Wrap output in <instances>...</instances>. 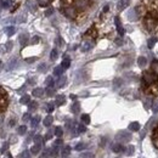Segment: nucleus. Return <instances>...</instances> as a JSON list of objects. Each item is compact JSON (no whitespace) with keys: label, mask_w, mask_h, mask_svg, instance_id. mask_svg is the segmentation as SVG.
I'll use <instances>...</instances> for the list:
<instances>
[{"label":"nucleus","mask_w":158,"mask_h":158,"mask_svg":"<svg viewBox=\"0 0 158 158\" xmlns=\"http://www.w3.org/2000/svg\"><path fill=\"white\" fill-rule=\"evenodd\" d=\"M140 10H142V6H141V5H140V6H136V7L130 9V10L128 11V20L133 21V22L138 21L139 19H140V15H141Z\"/></svg>","instance_id":"f257e3e1"},{"label":"nucleus","mask_w":158,"mask_h":158,"mask_svg":"<svg viewBox=\"0 0 158 158\" xmlns=\"http://www.w3.org/2000/svg\"><path fill=\"white\" fill-rule=\"evenodd\" d=\"M156 26H157L156 19L148 14V15L146 16V19H145V27H146L148 31H153V29L156 28Z\"/></svg>","instance_id":"f03ea898"},{"label":"nucleus","mask_w":158,"mask_h":158,"mask_svg":"<svg viewBox=\"0 0 158 158\" xmlns=\"http://www.w3.org/2000/svg\"><path fill=\"white\" fill-rule=\"evenodd\" d=\"M116 139H117V141H119L120 143L122 142H129L131 140V134L129 131L123 130V131H119L118 134L116 135Z\"/></svg>","instance_id":"7ed1b4c3"},{"label":"nucleus","mask_w":158,"mask_h":158,"mask_svg":"<svg viewBox=\"0 0 158 158\" xmlns=\"http://www.w3.org/2000/svg\"><path fill=\"white\" fill-rule=\"evenodd\" d=\"M143 80H145L148 85H151V84H153L155 81L158 80V76H156L153 72H145V73H143Z\"/></svg>","instance_id":"20e7f679"},{"label":"nucleus","mask_w":158,"mask_h":158,"mask_svg":"<svg viewBox=\"0 0 158 158\" xmlns=\"http://www.w3.org/2000/svg\"><path fill=\"white\" fill-rule=\"evenodd\" d=\"M63 14H64L66 17H68V19H74V17L77 16V11H76V9L72 7V6H67V7H64Z\"/></svg>","instance_id":"39448f33"},{"label":"nucleus","mask_w":158,"mask_h":158,"mask_svg":"<svg viewBox=\"0 0 158 158\" xmlns=\"http://www.w3.org/2000/svg\"><path fill=\"white\" fill-rule=\"evenodd\" d=\"M94 46V41L93 40H85L83 44H81V51L83 52H86L89 50H91Z\"/></svg>","instance_id":"423d86ee"},{"label":"nucleus","mask_w":158,"mask_h":158,"mask_svg":"<svg viewBox=\"0 0 158 158\" xmlns=\"http://www.w3.org/2000/svg\"><path fill=\"white\" fill-rule=\"evenodd\" d=\"M130 1L131 0H119L118 4H117V9H118L119 11L124 10L125 7H128V5H130Z\"/></svg>","instance_id":"0eeeda50"},{"label":"nucleus","mask_w":158,"mask_h":158,"mask_svg":"<svg viewBox=\"0 0 158 158\" xmlns=\"http://www.w3.org/2000/svg\"><path fill=\"white\" fill-rule=\"evenodd\" d=\"M114 22H116V27H117L118 34L120 37H123V34H124V28H123V26H122V22L119 20V17H116V19H114Z\"/></svg>","instance_id":"6e6552de"},{"label":"nucleus","mask_w":158,"mask_h":158,"mask_svg":"<svg viewBox=\"0 0 158 158\" xmlns=\"http://www.w3.org/2000/svg\"><path fill=\"white\" fill-rule=\"evenodd\" d=\"M111 148H112V151H113V152H116V153H120V152H123V151H124V147H123V145H122L120 142L113 143Z\"/></svg>","instance_id":"1a4fd4ad"},{"label":"nucleus","mask_w":158,"mask_h":158,"mask_svg":"<svg viewBox=\"0 0 158 158\" xmlns=\"http://www.w3.org/2000/svg\"><path fill=\"white\" fill-rule=\"evenodd\" d=\"M89 4V0H76V6L80 9V10H84Z\"/></svg>","instance_id":"9d476101"},{"label":"nucleus","mask_w":158,"mask_h":158,"mask_svg":"<svg viewBox=\"0 0 158 158\" xmlns=\"http://www.w3.org/2000/svg\"><path fill=\"white\" fill-rule=\"evenodd\" d=\"M44 93H45V90L41 89V88H35V89H33V91H32L33 96H35V98H43Z\"/></svg>","instance_id":"9b49d317"},{"label":"nucleus","mask_w":158,"mask_h":158,"mask_svg":"<svg viewBox=\"0 0 158 158\" xmlns=\"http://www.w3.org/2000/svg\"><path fill=\"white\" fill-rule=\"evenodd\" d=\"M28 39H29L28 34H27V33H22V34L20 35V44L22 45V46L27 45V43H28Z\"/></svg>","instance_id":"f8f14e48"},{"label":"nucleus","mask_w":158,"mask_h":158,"mask_svg":"<svg viewBox=\"0 0 158 158\" xmlns=\"http://www.w3.org/2000/svg\"><path fill=\"white\" fill-rule=\"evenodd\" d=\"M129 130H131V131H139V130H140V124H139V122H131V123L129 124Z\"/></svg>","instance_id":"ddd939ff"},{"label":"nucleus","mask_w":158,"mask_h":158,"mask_svg":"<svg viewBox=\"0 0 158 158\" xmlns=\"http://www.w3.org/2000/svg\"><path fill=\"white\" fill-rule=\"evenodd\" d=\"M40 150H41V145L34 143V145L32 146V148H31V152H32V155H38L40 152Z\"/></svg>","instance_id":"4468645a"},{"label":"nucleus","mask_w":158,"mask_h":158,"mask_svg":"<svg viewBox=\"0 0 158 158\" xmlns=\"http://www.w3.org/2000/svg\"><path fill=\"white\" fill-rule=\"evenodd\" d=\"M15 27L14 26H9V27H6L5 28V33L7 34V37H12L14 34H15Z\"/></svg>","instance_id":"2eb2a0df"},{"label":"nucleus","mask_w":158,"mask_h":158,"mask_svg":"<svg viewBox=\"0 0 158 158\" xmlns=\"http://www.w3.org/2000/svg\"><path fill=\"white\" fill-rule=\"evenodd\" d=\"M64 102H66V98H64V95H57V96H56V101H55V103H56L57 106H62Z\"/></svg>","instance_id":"dca6fc26"},{"label":"nucleus","mask_w":158,"mask_h":158,"mask_svg":"<svg viewBox=\"0 0 158 158\" xmlns=\"http://www.w3.org/2000/svg\"><path fill=\"white\" fill-rule=\"evenodd\" d=\"M63 67L62 66H57V67H55L54 68V76H56V77H61L62 76V73H63Z\"/></svg>","instance_id":"f3484780"},{"label":"nucleus","mask_w":158,"mask_h":158,"mask_svg":"<svg viewBox=\"0 0 158 158\" xmlns=\"http://www.w3.org/2000/svg\"><path fill=\"white\" fill-rule=\"evenodd\" d=\"M52 122H54L52 116H46V117H45V119L43 120V124H44L45 127H50V125L52 124Z\"/></svg>","instance_id":"a211bd4d"},{"label":"nucleus","mask_w":158,"mask_h":158,"mask_svg":"<svg viewBox=\"0 0 158 158\" xmlns=\"http://www.w3.org/2000/svg\"><path fill=\"white\" fill-rule=\"evenodd\" d=\"M50 156L52 158L59 157V146H54V147L50 150Z\"/></svg>","instance_id":"6ab92c4d"},{"label":"nucleus","mask_w":158,"mask_h":158,"mask_svg":"<svg viewBox=\"0 0 158 158\" xmlns=\"http://www.w3.org/2000/svg\"><path fill=\"white\" fill-rule=\"evenodd\" d=\"M71 110H72V112L74 113V114H77V113H79L80 112V105H79V102H74L73 105H72V107H71Z\"/></svg>","instance_id":"aec40b11"},{"label":"nucleus","mask_w":158,"mask_h":158,"mask_svg":"<svg viewBox=\"0 0 158 158\" xmlns=\"http://www.w3.org/2000/svg\"><path fill=\"white\" fill-rule=\"evenodd\" d=\"M69 155H71V147L69 146H64L63 150H62V157L67 158Z\"/></svg>","instance_id":"412c9836"},{"label":"nucleus","mask_w":158,"mask_h":158,"mask_svg":"<svg viewBox=\"0 0 158 158\" xmlns=\"http://www.w3.org/2000/svg\"><path fill=\"white\" fill-rule=\"evenodd\" d=\"M146 63H147V59L146 57H143V56H140L138 59V64H139V67H145L146 66Z\"/></svg>","instance_id":"4be33fe9"},{"label":"nucleus","mask_w":158,"mask_h":158,"mask_svg":"<svg viewBox=\"0 0 158 158\" xmlns=\"http://www.w3.org/2000/svg\"><path fill=\"white\" fill-rule=\"evenodd\" d=\"M40 122V117L39 116H35V117H33V118L31 119V125H32V128H35L38 124H39Z\"/></svg>","instance_id":"5701e85b"},{"label":"nucleus","mask_w":158,"mask_h":158,"mask_svg":"<svg viewBox=\"0 0 158 158\" xmlns=\"http://www.w3.org/2000/svg\"><path fill=\"white\" fill-rule=\"evenodd\" d=\"M20 102L22 105H28V103L31 102V96H29V95H23L20 99Z\"/></svg>","instance_id":"b1692460"},{"label":"nucleus","mask_w":158,"mask_h":158,"mask_svg":"<svg viewBox=\"0 0 158 158\" xmlns=\"http://www.w3.org/2000/svg\"><path fill=\"white\" fill-rule=\"evenodd\" d=\"M151 72H153L156 76H158V61H153L151 64Z\"/></svg>","instance_id":"393cba45"},{"label":"nucleus","mask_w":158,"mask_h":158,"mask_svg":"<svg viewBox=\"0 0 158 158\" xmlns=\"http://www.w3.org/2000/svg\"><path fill=\"white\" fill-rule=\"evenodd\" d=\"M66 81H67V78L66 77H60V79L57 80V88H63L64 86V84H66Z\"/></svg>","instance_id":"a878e982"},{"label":"nucleus","mask_w":158,"mask_h":158,"mask_svg":"<svg viewBox=\"0 0 158 158\" xmlns=\"http://www.w3.org/2000/svg\"><path fill=\"white\" fill-rule=\"evenodd\" d=\"M27 7H28L32 12H35V11H37V7L34 6V2H33L32 0H28V1H27Z\"/></svg>","instance_id":"bb28decb"},{"label":"nucleus","mask_w":158,"mask_h":158,"mask_svg":"<svg viewBox=\"0 0 158 158\" xmlns=\"http://www.w3.org/2000/svg\"><path fill=\"white\" fill-rule=\"evenodd\" d=\"M51 1H52V0H37L38 5H39V6H43V7H46L48 5H50Z\"/></svg>","instance_id":"cd10ccee"},{"label":"nucleus","mask_w":158,"mask_h":158,"mask_svg":"<svg viewBox=\"0 0 158 158\" xmlns=\"http://www.w3.org/2000/svg\"><path fill=\"white\" fill-rule=\"evenodd\" d=\"M80 119H81V122H83L85 125H88V124L90 123V116H89V114H81Z\"/></svg>","instance_id":"c85d7f7f"},{"label":"nucleus","mask_w":158,"mask_h":158,"mask_svg":"<svg viewBox=\"0 0 158 158\" xmlns=\"http://www.w3.org/2000/svg\"><path fill=\"white\" fill-rule=\"evenodd\" d=\"M57 56H59L57 50H56V49H52L51 52H50V60H51V61H55V60L57 59Z\"/></svg>","instance_id":"c756f323"},{"label":"nucleus","mask_w":158,"mask_h":158,"mask_svg":"<svg viewBox=\"0 0 158 158\" xmlns=\"http://www.w3.org/2000/svg\"><path fill=\"white\" fill-rule=\"evenodd\" d=\"M156 43H157V38H150V39L147 40V46H148L150 49H152Z\"/></svg>","instance_id":"7c9ffc66"},{"label":"nucleus","mask_w":158,"mask_h":158,"mask_svg":"<svg viewBox=\"0 0 158 158\" xmlns=\"http://www.w3.org/2000/svg\"><path fill=\"white\" fill-rule=\"evenodd\" d=\"M17 133H19V135H24L27 133V125H21V127H19Z\"/></svg>","instance_id":"2f4dec72"},{"label":"nucleus","mask_w":158,"mask_h":158,"mask_svg":"<svg viewBox=\"0 0 158 158\" xmlns=\"http://www.w3.org/2000/svg\"><path fill=\"white\" fill-rule=\"evenodd\" d=\"M45 84H46V86L52 88V86H54V84H55L54 78H52V77H48V78H46V80H45Z\"/></svg>","instance_id":"473e14b6"},{"label":"nucleus","mask_w":158,"mask_h":158,"mask_svg":"<svg viewBox=\"0 0 158 158\" xmlns=\"http://www.w3.org/2000/svg\"><path fill=\"white\" fill-rule=\"evenodd\" d=\"M0 5H1V7L7 9V7H10V5H11V0H2V1H0Z\"/></svg>","instance_id":"72a5a7b5"},{"label":"nucleus","mask_w":158,"mask_h":158,"mask_svg":"<svg viewBox=\"0 0 158 158\" xmlns=\"http://www.w3.org/2000/svg\"><path fill=\"white\" fill-rule=\"evenodd\" d=\"M31 153H32L31 151H28V150H26V151H23V152L21 153L20 156H19V158H31V156H32Z\"/></svg>","instance_id":"f704fd0d"},{"label":"nucleus","mask_w":158,"mask_h":158,"mask_svg":"<svg viewBox=\"0 0 158 158\" xmlns=\"http://www.w3.org/2000/svg\"><path fill=\"white\" fill-rule=\"evenodd\" d=\"M45 93H46V95H48V96H50V98H51V96H54V95H55V89H54V88L48 86V89L45 90Z\"/></svg>","instance_id":"c9c22d12"},{"label":"nucleus","mask_w":158,"mask_h":158,"mask_svg":"<svg viewBox=\"0 0 158 158\" xmlns=\"http://www.w3.org/2000/svg\"><path fill=\"white\" fill-rule=\"evenodd\" d=\"M37 107H38V103H37L35 101L28 103V110H29V111H34V110H37Z\"/></svg>","instance_id":"e433bc0d"},{"label":"nucleus","mask_w":158,"mask_h":158,"mask_svg":"<svg viewBox=\"0 0 158 158\" xmlns=\"http://www.w3.org/2000/svg\"><path fill=\"white\" fill-rule=\"evenodd\" d=\"M64 69H67V68H69V66H71V61H69V59H64L63 61H62V64H61Z\"/></svg>","instance_id":"4c0bfd02"},{"label":"nucleus","mask_w":158,"mask_h":158,"mask_svg":"<svg viewBox=\"0 0 158 158\" xmlns=\"http://www.w3.org/2000/svg\"><path fill=\"white\" fill-rule=\"evenodd\" d=\"M55 135H56L57 138H61V136L63 135V130H62L61 127H56V128H55Z\"/></svg>","instance_id":"58836bf2"},{"label":"nucleus","mask_w":158,"mask_h":158,"mask_svg":"<svg viewBox=\"0 0 158 158\" xmlns=\"http://www.w3.org/2000/svg\"><path fill=\"white\" fill-rule=\"evenodd\" d=\"M151 108H152V112H153V113H158V101H157V100L152 102Z\"/></svg>","instance_id":"ea45409f"},{"label":"nucleus","mask_w":158,"mask_h":158,"mask_svg":"<svg viewBox=\"0 0 158 158\" xmlns=\"http://www.w3.org/2000/svg\"><path fill=\"white\" fill-rule=\"evenodd\" d=\"M33 140H34V143H38V145H41V143H43V141H44V139H43L41 135H35Z\"/></svg>","instance_id":"a19ab883"},{"label":"nucleus","mask_w":158,"mask_h":158,"mask_svg":"<svg viewBox=\"0 0 158 158\" xmlns=\"http://www.w3.org/2000/svg\"><path fill=\"white\" fill-rule=\"evenodd\" d=\"M86 148V145L84 143V142H79L78 145L76 146V151H83V150H85Z\"/></svg>","instance_id":"79ce46f5"},{"label":"nucleus","mask_w":158,"mask_h":158,"mask_svg":"<svg viewBox=\"0 0 158 158\" xmlns=\"http://www.w3.org/2000/svg\"><path fill=\"white\" fill-rule=\"evenodd\" d=\"M7 148H9V142H4L2 146H1V148H0V152L1 153H5L7 151Z\"/></svg>","instance_id":"37998d69"},{"label":"nucleus","mask_w":158,"mask_h":158,"mask_svg":"<svg viewBox=\"0 0 158 158\" xmlns=\"http://www.w3.org/2000/svg\"><path fill=\"white\" fill-rule=\"evenodd\" d=\"M48 69V66H46V63H40L39 67H38V71L39 72H45Z\"/></svg>","instance_id":"c03bdc74"},{"label":"nucleus","mask_w":158,"mask_h":158,"mask_svg":"<svg viewBox=\"0 0 158 158\" xmlns=\"http://www.w3.org/2000/svg\"><path fill=\"white\" fill-rule=\"evenodd\" d=\"M46 110H48L49 113H51V112L55 110V105H54V103H48V105H46Z\"/></svg>","instance_id":"a18cd8bd"},{"label":"nucleus","mask_w":158,"mask_h":158,"mask_svg":"<svg viewBox=\"0 0 158 158\" xmlns=\"http://www.w3.org/2000/svg\"><path fill=\"white\" fill-rule=\"evenodd\" d=\"M78 131L79 133H85L86 131V127H85V124L83 123V124H79L78 125Z\"/></svg>","instance_id":"49530a36"},{"label":"nucleus","mask_w":158,"mask_h":158,"mask_svg":"<svg viewBox=\"0 0 158 158\" xmlns=\"http://www.w3.org/2000/svg\"><path fill=\"white\" fill-rule=\"evenodd\" d=\"M52 14H54V9H52V7H50V9H48V10L45 11V16H46V17H50Z\"/></svg>","instance_id":"de8ad7c7"},{"label":"nucleus","mask_w":158,"mask_h":158,"mask_svg":"<svg viewBox=\"0 0 158 158\" xmlns=\"http://www.w3.org/2000/svg\"><path fill=\"white\" fill-rule=\"evenodd\" d=\"M81 158H95V156L93 153H90V152H86V153L81 155Z\"/></svg>","instance_id":"09e8293b"},{"label":"nucleus","mask_w":158,"mask_h":158,"mask_svg":"<svg viewBox=\"0 0 158 158\" xmlns=\"http://www.w3.org/2000/svg\"><path fill=\"white\" fill-rule=\"evenodd\" d=\"M134 153V146H129L128 147V151H127V155L128 156H131Z\"/></svg>","instance_id":"8fccbe9b"},{"label":"nucleus","mask_w":158,"mask_h":158,"mask_svg":"<svg viewBox=\"0 0 158 158\" xmlns=\"http://www.w3.org/2000/svg\"><path fill=\"white\" fill-rule=\"evenodd\" d=\"M29 119H31L29 113H24V114H23V117H22V120H23V122H28Z\"/></svg>","instance_id":"3c124183"},{"label":"nucleus","mask_w":158,"mask_h":158,"mask_svg":"<svg viewBox=\"0 0 158 158\" xmlns=\"http://www.w3.org/2000/svg\"><path fill=\"white\" fill-rule=\"evenodd\" d=\"M120 84H122V80H120L119 78L114 80V88H118V86L120 85Z\"/></svg>","instance_id":"603ef678"},{"label":"nucleus","mask_w":158,"mask_h":158,"mask_svg":"<svg viewBox=\"0 0 158 158\" xmlns=\"http://www.w3.org/2000/svg\"><path fill=\"white\" fill-rule=\"evenodd\" d=\"M51 138H52V131L50 130V131H49V133L45 135V140H50Z\"/></svg>","instance_id":"864d4df0"},{"label":"nucleus","mask_w":158,"mask_h":158,"mask_svg":"<svg viewBox=\"0 0 158 158\" xmlns=\"http://www.w3.org/2000/svg\"><path fill=\"white\" fill-rule=\"evenodd\" d=\"M39 37H33V39H32V44H38L39 43Z\"/></svg>","instance_id":"5fc2aeb1"},{"label":"nucleus","mask_w":158,"mask_h":158,"mask_svg":"<svg viewBox=\"0 0 158 158\" xmlns=\"http://www.w3.org/2000/svg\"><path fill=\"white\" fill-rule=\"evenodd\" d=\"M152 141H153V145H155V147H156V148H158V136H155V139H153Z\"/></svg>","instance_id":"6e6d98bb"},{"label":"nucleus","mask_w":158,"mask_h":158,"mask_svg":"<svg viewBox=\"0 0 158 158\" xmlns=\"http://www.w3.org/2000/svg\"><path fill=\"white\" fill-rule=\"evenodd\" d=\"M62 143H63V141H62L61 139H57V140L55 141V146H61Z\"/></svg>","instance_id":"4d7b16f0"},{"label":"nucleus","mask_w":158,"mask_h":158,"mask_svg":"<svg viewBox=\"0 0 158 158\" xmlns=\"http://www.w3.org/2000/svg\"><path fill=\"white\" fill-rule=\"evenodd\" d=\"M37 60V57H31V59H26V62H28V63H32V62H34Z\"/></svg>","instance_id":"13d9d810"},{"label":"nucleus","mask_w":158,"mask_h":158,"mask_svg":"<svg viewBox=\"0 0 158 158\" xmlns=\"http://www.w3.org/2000/svg\"><path fill=\"white\" fill-rule=\"evenodd\" d=\"M116 44H117V45H122V44H123V39H120V38L116 39Z\"/></svg>","instance_id":"bf43d9fd"},{"label":"nucleus","mask_w":158,"mask_h":158,"mask_svg":"<svg viewBox=\"0 0 158 158\" xmlns=\"http://www.w3.org/2000/svg\"><path fill=\"white\" fill-rule=\"evenodd\" d=\"M15 124H16V120H15V119H11V120H10V123H9V125H10V127H14Z\"/></svg>","instance_id":"052dcab7"},{"label":"nucleus","mask_w":158,"mask_h":158,"mask_svg":"<svg viewBox=\"0 0 158 158\" xmlns=\"http://www.w3.org/2000/svg\"><path fill=\"white\" fill-rule=\"evenodd\" d=\"M11 46H12V43H11V41H9V43L6 44V49H7V50H10V49H11Z\"/></svg>","instance_id":"680f3d73"},{"label":"nucleus","mask_w":158,"mask_h":158,"mask_svg":"<svg viewBox=\"0 0 158 158\" xmlns=\"http://www.w3.org/2000/svg\"><path fill=\"white\" fill-rule=\"evenodd\" d=\"M5 107H6V106H5V103H2V102L0 101V111H2V110H5Z\"/></svg>","instance_id":"e2e57ef3"},{"label":"nucleus","mask_w":158,"mask_h":158,"mask_svg":"<svg viewBox=\"0 0 158 158\" xmlns=\"http://www.w3.org/2000/svg\"><path fill=\"white\" fill-rule=\"evenodd\" d=\"M57 40H59V45H60V46H62V45H63V40L61 39L60 37H59V38H57Z\"/></svg>","instance_id":"0e129e2a"},{"label":"nucleus","mask_w":158,"mask_h":158,"mask_svg":"<svg viewBox=\"0 0 158 158\" xmlns=\"http://www.w3.org/2000/svg\"><path fill=\"white\" fill-rule=\"evenodd\" d=\"M2 66H4V63H2V61H0V72L2 71Z\"/></svg>","instance_id":"69168bd1"},{"label":"nucleus","mask_w":158,"mask_h":158,"mask_svg":"<svg viewBox=\"0 0 158 158\" xmlns=\"http://www.w3.org/2000/svg\"><path fill=\"white\" fill-rule=\"evenodd\" d=\"M71 99H72V100H76V99H77V96H76V95H71Z\"/></svg>","instance_id":"338daca9"},{"label":"nucleus","mask_w":158,"mask_h":158,"mask_svg":"<svg viewBox=\"0 0 158 158\" xmlns=\"http://www.w3.org/2000/svg\"><path fill=\"white\" fill-rule=\"evenodd\" d=\"M6 155H7V158H12V157H11V155H10V153H9V152H7V153H6Z\"/></svg>","instance_id":"774afa93"}]
</instances>
